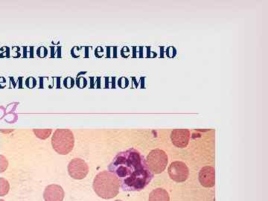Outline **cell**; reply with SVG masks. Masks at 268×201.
<instances>
[{
	"mask_svg": "<svg viewBox=\"0 0 268 201\" xmlns=\"http://www.w3.org/2000/svg\"><path fill=\"white\" fill-rule=\"evenodd\" d=\"M199 181L203 187L211 188L215 186V168L212 166H206L201 168L199 172Z\"/></svg>",
	"mask_w": 268,
	"mask_h": 201,
	"instance_id": "9c48e42d",
	"label": "cell"
},
{
	"mask_svg": "<svg viewBox=\"0 0 268 201\" xmlns=\"http://www.w3.org/2000/svg\"><path fill=\"white\" fill-rule=\"evenodd\" d=\"M149 200V201H170V197L166 190L158 188L151 192Z\"/></svg>",
	"mask_w": 268,
	"mask_h": 201,
	"instance_id": "30bf717a",
	"label": "cell"
},
{
	"mask_svg": "<svg viewBox=\"0 0 268 201\" xmlns=\"http://www.w3.org/2000/svg\"><path fill=\"white\" fill-rule=\"evenodd\" d=\"M65 192L59 185L52 184L46 186L43 192V199L45 201H63Z\"/></svg>",
	"mask_w": 268,
	"mask_h": 201,
	"instance_id": "52a82bcc",
	"label": "cell"
},
{
	"mask_svg": "<svg viewBox=\"0 0 268 201\" xmlns=\"http://www.w3.org/2000/svg\"><path fill=\"white\" fill-rule=\"evenodd\" d=\"M120 183L113 173L108 171L98 174L93 180V189L98 196L105 200L112 199L119 192Z\"/></svg>",
	"mask_w": 268,
	"mask_h": 201,
	"instance_id": "7a4b0ae2",
	"label": "cell"
},
{
	"mask_svg": "<svg viewBox=\"0 0 268 201\" xmlns=\"http://www.w3.org/2000/svg\"><path fill=\"white\" fill-rule=\"evenodd\" d=\"M120 201V200H116V201Z\"/></svg>",
	"mask_w": 268,
	"mask_h": 201,
	"instance_id": "2e32d148",
	"label": "cell"
},
{
	"mask_svg": "<svg viewBox=\"0 0 268 201\" xmlns=\"http://www.w3.org/2000/svg\"><path fill=\"white\" fill-rule=\"evenodd\" d=\"M77 85L79 87H84L86 85V80L83 78H80L78 80H77Z\"/></svg>",
	"mask_w": 268,
	"mask_h": 201,
	"instance_id": "5bb4252c",
	"label": "cell"
},
{
	"mask_svg": "<svg viewBox=\"0 0 268 201\" xmlns=\"http://www.w3.org/2000/svg\"><path fill=\"white\" fill-rule=\"evenodd\" d=\"M9 182L6 179L1 177L0 178V196H5L9 192Z\"/></svg>",
	"mask_w": 268,
	"mask_h": 201,
	"instance_id": "8fae6325",
	"label": "cell"
},
{
	"mask_svg": "<svg viewBox=\"0 0 268 201\" xmlns=\"http://www.w3.org/2000/svg\"><path fill=\"white\" fill-rule=\"evenodd\" d=\"M68 173L75 180H82L89 173V167L84 161L80 158H75L70 161L68 165Z\"/></svg>",
	"mask_w": 268,
	"mask_h": 201,
	"instance_id": "8992f818",
	"label": "cell"
},
{
	"mask_svg": "<svg viewBox=\"0 0 268 201\" xmlns=\"http://www.w3.org/2000/svg\"><path fill=\"white\" fill-rule=\"evenodd\" d=\"M0 201H4V200L1 199L0 200Z\"/></svg>",
	"mask_w": 268,
	"mask_h": 201,
	"instance_id": "9a60e30c",
	"label": "cell"
},
{
	"mask_svg": "<svg viewBox=\"0 0 268 201\" xmlns=\"http://www.w3.org/2000/svg\"><path fill=\"white\" fill-rule=\"evenodd\" d=\"M52 145L57 153L67 155L73 151L75 138L73 132L68 129H58L52 138Z\"/></svg>",
	"mask_w": 268,
	"mask_h": 201,
	"instance_id": "3957f363",
	"label": "cell"
},
{
	"mask_svg": "<svg viewBox=\"0 0 268 201\" xmlns=\"http://www.w3.org/2000/svg\"><path fill=\"white\" fill-rule=\"evenodd\" d=\"M171 139L172 143L177 148H187L190 139V131L185 129L174 130L171 132Z\"/></svg>",
	"mask_w": 268,
	"mask_h": 201,
	"instance_id": "ba28073f",
	"label": "cell"
},
{
	"mask_svg": "<svg viewBox=\"0 0 268 201\" xmlns=\"http://www.w3.org/2000/svg\"><path fill=\"white\" fill-rule=\"evenodd\" d=\"M52 132V130H46V129H45V130H34V133L36 134V136L39 139H45L49 137Z\"/></svg>",
	"mask_w": 268,
	"mask_h": 201,
	"instance_id": "7c38bea8",
	"label": "cell"
},
{
	"mask_svg": "<svg viewBox=\"0 0 268 201\" xmlns=\"http://www.w3.org/2000/svg\"><path fill=\"white\" fill-rule=\"evenodd\" d=\"M108 169L118 178L120 187L126 192H140L153 177L146 160L134 148L118 153Z\"/></svg>",
	"mask_w": 268,
	"mask_h": 201,
	"instance_id": "6da1fadb",
	"label": "cell"
},
{
	"mask_svg": "<svg viewBox=\"0 0 268 201\" xmlns=\"http://www.w3.org/2000/svg\"><path fill=\"white\" fill-rule=\"evenodd\" d=\"M168 174L171 180L177 183H183L188 179L190 171L187 165L181 161L171 162L168 167Z\"/></svg>",
	"mask_w": 268,
	"mask_h": 201,
	"instance_id": "5b68a950",
	"label": "cell"
},
{
	"mask_svg": "<svg viewBox=\"0 0 268 201\" xmlns=\"http://www.w3.org/2000/svg\"><path fill=\"white\" fill-rule=\"evenodd\" d=\"M8 161L5 159V157L1 156V169H0V172H4L5 170L8 168Z\"/></svg>",
	"mask_w": 268,
	"mask_h": 201,
	"instance_id": "4fadbf2b",
	"label": "cell"
},
{
	"mask_svg": "<svg viewBox=\"0 0 268 201\" xmlns=\"http://www.w3.org/2000/svg\"><path fill=\"white\" fill-rule=\"evenodd\" d=\"M146 162L153 174H160L165 171L168 165V156L162 150H153L148 155Z\"/></svg>",
	"mask_w": 268,
	"mask_h": 201,
	"instance_id": "277c9868",
	"label": "cell"
}]
</instances>
